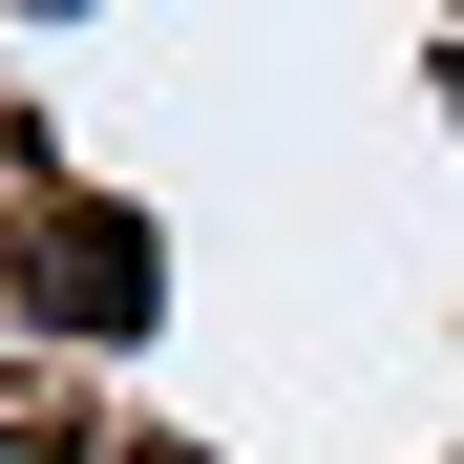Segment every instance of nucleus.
Instances as JSON below:
<instances>
[{"mask_svg": "<svg viewBox=\"0 0 464 464\" xmlns=\"http://www.w3.org/2000/svg\"><path fill=\"white\" fill-rule=\"evenodd\" d=\"M22 295H43L63 338H148V295H169V275H148V232H127V211H43Z\"/></svg>", "mask_w": 464, "mask_h": 464, "instance_id": "nucleus-1", "label": "nucleus"}, {"mask_svg": "<svg viewBox=\"0 0 464 464\" xmlns=\"http://www.w3.org/2000/svg\"><path fill=\"white\" fill-rule=\"evenodd\" d=\"M0 464H63V443H43V422H0Z\"/></svg>", "mask_w": 464, "mask_h": 464, "instance_id": "nucleus-2", "label": "nucleus"}, {"mask_svg": "<svg viewBox=\"0 0 464 464\" xmlns=\"http://www.w3.org/2000/svg\"><path fill=\"white\" fill-rule=\"evenodd\" d=\"M106 464H190V443H106Z\"/></svg>", "mask_w": 464, "mask_h": 464, "instance_id": "nucleus-3", "label": "nucleus"}]
</instances>
